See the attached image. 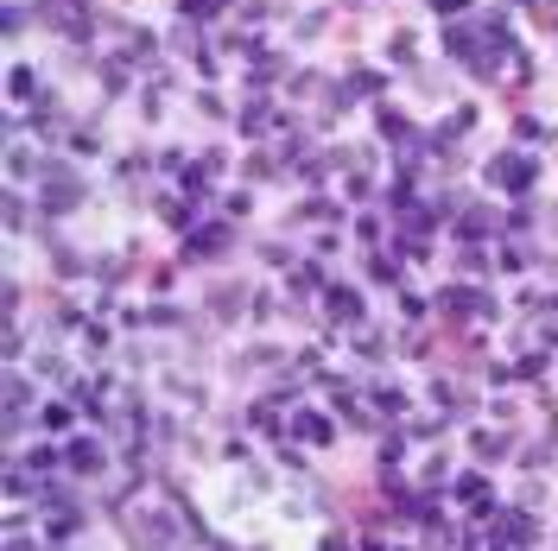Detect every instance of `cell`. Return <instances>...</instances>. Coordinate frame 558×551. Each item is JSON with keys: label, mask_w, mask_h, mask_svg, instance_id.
<instances>
[{"label": "cell", "mask_w": 558, "mask_h": 551, "mask_svg": "<svg viewBox=\"0 0 558 551\" xmlns=\"http://www.w3.org/2000/svg\"><path fill=\"white\" fill-rule=\"evenodd\" d=\"M114 463H121V450H114V438H102V431H76V438H64V476H76V482H108L114 476Z\"/></svg>", "instance_id": "cell-1"}, {"label": "cell", "mask_w": 558, "mask_h": 551, "mask_svg": "<svg viewBox=\"0 0 558 551\" xmlns=\"http://www.w3.org/2000/svg\"><path fill=\"white\" fill-rule=\"evenodd\" d=\"M488 539H501V546H514V551H539V546H546V526H539V514H533V507H521V501H501V514L488 519Z\"/></svg>", "instance_id": "cell-2"}, {"label": "cell", "mask_w": 558, "mask_h": 551, "mask_svg": "<svg viewBox=\"0 0 558 551\" xmlns=\"http://www.w3.org/2000/svg\"><path fill=\"white\" fill-rule=\"evenodd\" d=\"M463 450H470V463H483V469H508V463H521V456H514L521 438H514V431H495V425H470V431H463Z\"/></svg>", "instance_id": "cell-3"}, {"label": "cell", "mask_w": 558, "mask_h": 551, "mask_svg": "<svg viewBox=\"0 0 558 551\" xmlns=\"http://www.w3.org/2000/svg\"><path fill=\"white\" fill-rule=\"evenodd\" d=\"M292 438L305 450H330L337 444V413H317V406H292V425H286Z\"/></svg>", "instance_id": "cell-4"}, {"label": "cell", "mask_w": 558, "mask_h": 551, "mask_svg": "<svg viewBox=\"0 0 558 551\" xmlns=\"http://www.w3.org/2000/svg\"><path fill=\"white\" fill-rule=\"evenodd\" d=\"M38 431H45V438H76V431H83V406H76L70 393L38 400Z\"/></svg>", "instance_id": "cell-5"}, {"label": "cell", "mask_w": 558, "mask_h": 551, "mask_svg": "<svg viewBox=\"0 0 558 551\" xmlns=\"http://www.w3.org/2000/svg\"><path fill=\"white\" fill-rule=\"evenodd\" d=\"M368 406H375V418H381V425H407V418L418 413L407 387H375V393H368Z\"/></svg>", "instance_id": "cell-6"}, {"label": "cell", "mask_w": 558, "mask_h": 551, "mask_svg": "<svg viewBox=\"0 0 558 551\" xmlns=\"http://www.w3.org/2000/svg\"><path fill=\"white\" fill-rule=\"evenodd\" d=\"M312 456H317V450H305L292 431L274 438V469H279V476H312Z\"/></svg>", "instance_id": "cell-7"}, {"label": "cell", "mask_w": 558, "mask_h": 551, "mask_svg": "<svg viewBox=\"0 0 558 551\" xmlns=\"http://www.w3.org/2000/svg\"><path fill=\"white\" fill-rule=\"evenodd\" d=\"M330 317L337 323H362V292H330Z\"/></svg>", "instance_id": "cell-8"}, {"label": "cell", "mask_w": 558, "mask_h": 551, "mask_svg": "<svg viewBox=\"0 0 558 551\" xmlns=\"http://www.w3.org/2000/svg\"><path fill=\"white\" fill-rule=\"evenodd\" d=\"M317 551H355V526H330V532L317 539Z\"/></svg>", "instance_id": "cell-9"}, {"label": "cell", "mask_w": 558, "mask_h": 551, "mask_svg": "<svg viewBox=\"0 0 558 551\" xmlns=\"http://www.w3.org/2000/svg\"><path fill=\"white\" fill-rule=\"evenodd\" d=\"M488 418H495V425H501V418L514 425V418H521V400H508V393H495V400H488Z\"/></svg>", "instance_id": "cell-10"}]
</instances>
